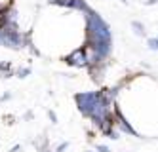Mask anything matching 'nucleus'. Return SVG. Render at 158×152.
<instances>
[{
  "instance_id": "obj_1",
  "label": "nucleus",
  "mask_w": 158,
  "mask_h": 152,
  "mask_svg": "<svg viewBox=\"0 0 158 152\" xmlns=\"http://www.w3.org/2000/svg\"><path fill=\"white\" fill-rule=\"evenodd\" d=\"M67 63H69V65H74V67H84V65H86V55H84V51H82V50H76L73 55L67 57Z\"/></svg>"
},
{
  "instance_id": "obj_2",
  "label": "nucleus",
  "mask_w": 158,
  "mask_h": 152,
  "mask_svg": "<svg viewBox=\"0 0 158 152\" xmlns=\"http://www.w3.org/2000/svg\"><path fill=\"white\" fill-rule=\"evenodd\" d=\"M0 76H4V78L12 76V65L10 63H0Z\"/></svg>"
},
{
  "instance_id": "obj_3",
  "label": "nucleus",
  "mask_w": 158,
  "mask_h": 152,
  "mask_svg": "<svg viewBox=\"0 0 158 152\" xmlns=\"http://www.w3.org/2000/svg\"><path fill=\"white\" fill-rule=\"evenodd\" d=\"M29 72H31V68H21V71H19L17 74H19V78H25V76H27Z\"/></svg>"
},
{
  "instance_id": "obj_4",
  "label": "nucleus",
  "mask_w": 158,
  "mask_h": 152,
  "mask_svg": "<svg viewBox=\"0 0 158 152\" xmlns=\"http://www.w3.org/2000/svg\"><path fill=\"white\" fill-rule=\"evenodd\" d=\"M97 150H99V152H110L109 146H105V145H97Z\"/></svg>"
},
{
  "instance_id": "obj_5",
  "label": "nucleus",
  "mask_w": 158,
  "mask_h": 152,
  "mask_svg": "<svg viewBox=\"0 0 158 152\" xmlns=\"http://www.w3.org/2000/svg\"><path fill=\"white\" fill-rule=\"evenodd\" d=\"M50 118H52V122H57V116H55V112H52V110H50Z\"/></svg>"
}]
</instances>
